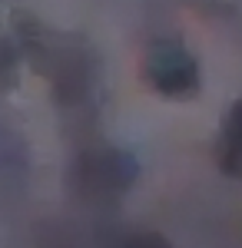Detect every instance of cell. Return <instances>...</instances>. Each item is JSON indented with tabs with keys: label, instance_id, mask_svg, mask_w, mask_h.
I'll use <instances>...</instances> for the list:
<instances>
[{
	"label": "cell",
	"instance_id": "cell-1",
	"mask_svg": "<svg viewBox=\"0 0 242 248\" xmlns=\"http://www.w3.org/2000/svg\"><path fill=\"white\" fill-rule=\"evenodd\" d=\"M149 83L166 96H189L199 86V66L179 43H156L146 60Z\"/></svg>",
	"mask_w": 242,
	"mask_h": 248
},
{
	"label": "cell",
	"instance_id": "cell-2",
	"mask_svg": "<svg viewBox=\"0 0 242 248\" xmlns=\"http://www.w3.org/2000/svg\"><path fill=\"white\" fill-rule=\"evenodd\" d=\"M219 162L229 175H242V103L232 106L219 139Z\"/></svg>",
	"mask_w": 242,
	"mask_h": 248
},
{
	"label": "cell",
	"instance_id": "cell-3",
	"mask_svg": "<svg viewBox=\"0 0 242 248\" xmlns=\"http://www.w3.org/2000/svg\"><path fill=\"white\" fill-rule=\"evenodd\" d=\"M130 248H169V245L163 242V238H156V235H139Z\"/></svg>",
	"mask_w": 242,
	"mask_h": 248
}]
</instances>
